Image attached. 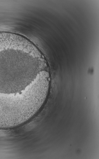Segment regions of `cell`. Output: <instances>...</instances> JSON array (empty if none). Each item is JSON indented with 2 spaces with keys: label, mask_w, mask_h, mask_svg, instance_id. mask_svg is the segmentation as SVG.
<instances>
[{
  "label": "cell",
  "mask_w": 99,
  "mask_h": 159,
  "mask_svg": "<svg viewBox=\"0 0 99 159\" xmlns=\"http://www.w3.org/2000/svg\"><path fill=\"white\" fill-rule=\"evenodd\" d=\"M40 74L22 56L0 51V120L14 118L29 109L35 93L33 83Z\"/></svg>",
  "instance_id": "6da1fadb"
}]
</instances>
